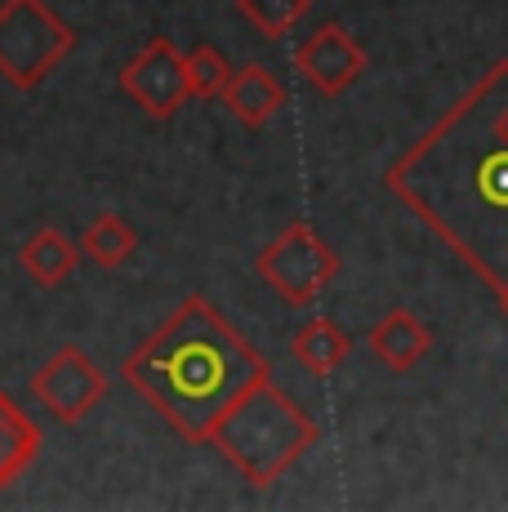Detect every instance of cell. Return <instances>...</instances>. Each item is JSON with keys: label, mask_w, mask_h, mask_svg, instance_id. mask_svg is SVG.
<instances>
[{"label": "cell", "mask_w": 508, "mask_h": 512, "mask_svg": "<svg viewBox=\"0 0 508 512\" xmlns=\"http://www.w3.org/2000/svg\"><path fill=\"white\" fill-rule=\"evenodd\" d=\"M384 187L495 294L508 285V58L410 143Z\"/></svg>", "instance_id": "6da1fadb"}, {"label": "cell", "mask_w": 508, "mask_h": 512, "mask_svg": "<svg viewBox=\"0 0 508 512\" xmlns=\"http://www.w3.org/2000/svg\"><path fill=\"white\" fill-rule=\"evenodd\" d=\"M121 379L183 441L205 446L232 401L272 374L254 343L241 339V330L210 299L192 294L152 339H143L121 361Z\"/></svg>", "instance_id": "7a4b0ae2"}, {"label": "cell", "mask_w": 508, "mask_h": 512, "mask_svg": "<svg viewBox=\"0 0 508 512\" xmlns=\"http://www.w3.org/2000/svg\"><path fill=\"white\" fill-rule=\"evenodd\" d=\"M317 423H312L272 379L254 383L241 401H232L228 415L219 419L210 446L223 450L232 468L250 486H272L281 472H290L299 459L317 446Z\"/></svg>", "instance_id": "3957f363"}, {"label": "cell", "mask_w": 508, "mask_h": 512, "mask_svg": "<svg viewBox=\"0 0 508 512\" xmlns=\"http://www.w3.org/2000/svg\"><path fill=\"white\" fill-rule=\"evenodd\" d=\"M76 49V32L45 0H0V76L14 90H36Z\"/></svg>", "instance_id": "277c9868"}, {"label": "cell", "mask_w": 508, "mask_h": 512, "mask_svg": "<svg viewBox=\"0 0 508 512\" xmlns=\"http://www.w3.org/2000/svg\"><path fill=\"white\" fill-rule=\"evenodd\" d=\"M254 272L286 308H304L339 277V254L308 223H290L268 250L254 259Z\"/></svg>", "instance_id": "5b68a950"}, {"label": "cell", "mask_w": 508, "mask_h": 512, "mask_svg": "<svg viewBox=\"0 0 508 512\" xmlns=\"http://www.w3.org/2000/svg\"><path fill=\"white\" fill-rule=\"evenodd\" d=\"M121 90L130 94L152 121H170V116L192 98L188 58L174 49V41L152 36V41L121 67Z\"/></svg>", "instance_id": "8992f818"}, {"label": "cell", "mask_w": 508, "mask_h": 512, "mask_svg": "<svg viewBox=\"0 0 508 512\" xmlns=\"http://www.w3.org/2000/svg\"><path fill=\"white\" fill-rule=\"evenodd\" d=\"M32 392H36V401H41V406L50 410L58 423H67V428H72V423H81L103 401L107 374L94 366L90 357H85V348L67 343V348H58L54 357L32 374Z\"/></svg>", "instance_id": "52a82bcc"}, {"label": "cell", "mask_w": 508, "mask_h": 512, "mask_svg": "<svg viewBox=\"0 0 508 512\" xmlns=\"http://www.w3.org/2000/svg\"><path fill=\"white\" fill-rule=\"evenodd\" d=\"M295 72H299V81L312 85L317 94L335 98L366 72V49L339 23H326L295 49Z\"/></svg>", "instance_id": "ba28073f"}, {"label": "cell", "mask_w": 508, "mask_h": 512, "mask_svg": "<svg viewBox=\"0 0 508 512\" xmlns=\"http://www.w3.org/2000/svg\"><path fill=\"white\" fill-rule=\"evenodd\" d=\"M428 348H433V330H428L410 308H393L375 330H370V352H375V361H384L393 374L415 370L419 361L428 357Z\"/></svg>", "instance_id": "9c48e42d"}, {"label": "cell", "mask_w": 508, "mask_h": 512, "mask_svg": "<svg viewBox=\"0 0 508 512\" xmlns=\"http://www.w3.org/2000/svg\"><path fill=\"white\" fill-rule=\"evenodd\" d=\"M223 103H228V112L237 116L241 125L259 130V125H268L272 116L286 107V85L263 63H246L241 72H232L228 90H223Z\"/></svg>", "instance_id": "30bf717a"}, {"label": "cell", "mask_w": 508, "mask_h": 512, "mask_svg": "<svg viewBox=\"0 0 508 512\" xmlns=\"http://www.w3.org/2000/svg\"><path fill=\"white\" fill-rule=\"evenodd\" d=\"M18 263H23L36 285H63L76 272V263H81V245L67 241L58 228H41L27 236V245L18 250Z\"/></svg>", "instance_id": "8fae6325"}, {"label": "cell", "mask_w": 508, "mask_h": 512, "mask_svg": "<svg viewBox=\"0 0 508 512\" xmlns=\"http://www.w3.org/2000/svg\"><path fill=\"white\" fill-rule=\"evenodd\" d=\"M290 352H295V361L304 370H312V374H335L348 361V352H353V339H348V330L335 326V321L312 317V321H304V326L295 330Z\"/></svg>", "instance_id": "7c38bea8"}, {"label": "cell", "mask_w": 508, "mask_h": 512, "mask_svg": "<svg viewBox=\"0 0 508 512\" xmlns=\"http://www.w3.org/2000/svg\"><path fill=\"white\" fill-rule=\"evenodd\" d=\"M134 245H139V232H134L121 214H99V219L81 232V254L90 263H99V268H121L134 254Z\"/></svg>", "instance_id": "4fadbf2b"}, {"label": "cell", "mask_w": 508, "mask_h": 512, "mask_svg": "<svg viewBox=\"0 0 508 512\" xmlns=\"http://www.w3.org/2000/svg\"><path fill=\"white\" fill-rule=\"evenodd\" d=\"M36 455H41V428L23 410H14L0 423V486H9Z\"/></svg>", "instance_id": "5bb4252c"}, {"label": "cell", "mask_w": 508, "mask_h": 512, "mask_svg": "<svg viewBox=\"0 0 508 512\" xmlns=\"http://www.w3.org/2000/svg\"><path fill=\"white\" fill-rule=\"evenodd\" d=\"M241 18H250L263 36H290L299 27V18L308 14V0H237Z\"/></svg>", "instance_id": "9a60e30c"}, {"label": "cell", "mask_w": 508, "mask_h": 512, "mask_svg": "<svg viewBox=\"0 0 508 512\" xmlns=\"http://www.w3.org/2000/svg\"><path fill=\"white\" fill-rule=\"evenodd\" d=\"M188 58V85H192V98H223V90H228L232 81V67L228 58L219 54L214 45H197Z\"/></svg>", "instance_id": "2e32d148"}, {"label": "cell", "mask_w": 508, "mask_h": 512, "mask_svg": "<svg viewBox=\"0 0 508 512\" xmlns=\"http://www.w3.org/2000/svg\"><path fill=\"white\" fill-rule=\"evenodd\" d=\"M14 410H18V406H14V401H9V397H5V392H0V423H5L9 415H14Z\"/></svg>", "instance_id": "e0dca14e"}, {"label": "cell", "mask_w": 508, "mask_h": 512, "mask_svg": "<svg viewBox=\"0 0 508 512\" xmlns=\"http://www.w3.org/2000/svg\"><path fill=\"white\" fill-rule=\"evenodd\" d=\"M495 299H500V308H504V317H508V285H504L500 294H495Z\"/></svg>", "instance_id": "ac0fdd59"}]
</instances>
